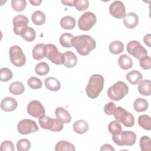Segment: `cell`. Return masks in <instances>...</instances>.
I'll list each match as a JSON object with an SVG mask.
<instances>
[{"label": "cell", "mask_w": 151, "mask_h": 151, "mask_svg": "<svg viewBox=\"0 0 151 151\" xmlns=\"http://www.w3.org/2000/svg\"><path fill=\"white\" fill-rule=\"evenodd\" d=\"M109 12L111 16L117 19L123 18L126 15L124 5L120 1H115L111 4Z\"/></svg>", "instance_id": "14"}, {"label": "cell", "mask_w": 151, "mask_h": 151, "mask_svg": "<svg viewBox=\"0 0 151 151\" xmlns=\"http://www.w3.org/2000/svg\"><path fill=\"white\" fill-rule=\"evenodd\" d=\"M27 84L32 89H39L42 87L41 80L36 77H30L27 81Z\"/></svg>", "instance_id": "41"}, {"label": "cell", "mask_w": 151, "mask_h": 151, "mask_svg": "<svg viewBox=\"0 0 151 151\" xmlns=\"http://www.w3.org/2000/svg\"><path fill=\"white\" fill-rule=\"evenodd\" d=\"M39 124L41 128L52 132H60L64 127L63 123L57 119H52L45 115L39 118Z\"/></svg>", "instance_id": "6"}, {"label": "cell", "mask_w": 151, "mask_h": 151, "mask_svg": "<svg viewBox=\"0 0 151 151\" xmlns=\"http://www.w3.org/2000/svg\"><path fill=\"white\" fill-rule=\"evenodd\" d=\"M31 147V142L27 139H21L17 143V148L18 151H27Z\"/></svg>", "instance_id": "38"}, {"label": "cell", "mask_w": 151, "mask_h": 151, "mask_svg": "<svg viewBox=\"0 0 151 151\" xmlns=\"http://www.w3.org/2000/svg\"><path fill=\"white\" fill-rule=\"evenodd\" d=\"M1 151H14L15 150L13 143L10 140H5L1 144Z\"/></svg>", "instance_id": "44"}, {"label": "cell", "mask_w": 151, "mask_h": 151, "mask_svg": "<svg viewBox=\"0 0 151 151\" xmlns=\"http://www.w3.org/2000/svg\"><path fill=\"white\" fill-rule=\"evenodd\" d=\"M44 84L48 90L53 91L59 90L61 87V84L59 80L52 77L46 78L44 80Z\"/></svg>", "instance_id": "19"}, {"label": "cell", "mask_w": 151, "mask_h": 151, "mask_svg": "<svg viewBox=\"0 0 151 151\" xmlns=\"http://www.w3.org/2000/svg\"><path fill=\"white\" fill-rule=\"evenodd\" d=\"M27 111L30 116L37 119H39L45 113L44 106L38 100L31 101L27 106Z\"/></svg>", "instance_id": "13"}, {"label": "cell", "mask_w": 151, "mask_h": 151, "mask_svg": "<svg viewBox=\"0 0 151 151\" xmlns=\"http://www.w3.org/2000/svg\"><path fill=\"white\" fill-rule=\"evenodd\" d=\"M138 91L143 96H150L151 94L150 81L149 80H141L138 86Z\"/></svg>", "instance_id": "23"}, {"label": "cell", "mask_w": 151, "mask_h": 151, "mask_svg": "<svg viewBox=\"0 0 151 151\" xmlns=\"http://www.w3.org/2000/svg\"><path fill=\"white\" fill-rule=\"evenodd\" d=\"M140 147L142 151L151 150V140L147 136H143L140 139Z\"/></svg>", "instance_id": "35"}, {"label": "cell", "mask_w": 151, "mask_h": 151, "mask_svg": "<svg viewBox=\"0 0 151 151\" xmlns=\"http://www.w3.org/2000/svg\"><path fill=\"white\" fill-rule=\"evenodd\" d=\"M73 6L78 11H83L88 8L89 2L87 0H74Z\"/></svg>", "instance_id": "40"}, {"label": "cell", "mask_w": 151, "mask_h": 151, "mask_svg": "<svg viewBox=\"0 0 151 151\" xmlns=\"http://www.w3.org/2000/svg\"><path fill=\"white\" fill-rule=\"evenodd\" d=\"M126 48L128 53L136 59L140 60L143 57L147 55L146 50L137 41L132 40L129 41L127 44Z\"/></svg>", "instance_id": "10"}, {"label": "cell", "mask_w": 151, "mask_h": 151, "mask_svg": "<svg viewBox=\"0 0 151 151\" xmlns=\"http://www.w3.org/2000/svg\"><path fill=\"white\" fill-rule=\"evenodd\" d=\"M28 18L24 15H17L12 20L13 31L16 35H22L28 28Z\"/></svg>", "instance_id": "12"}, {"label": "cell", "mask_w": 151, "mask_h": 151, "mask_svg": "<svg viewBox=\"0 0 151 151\" xmlns=\"http://www.w3.org/2000/svg\"><path fill=\"white\" fill-rule=\"evenodd\" d=\"M73 130L78 134L86 133L88 130V124L84 120H78L73 124Z\"/></svg>", "instance_id": "20"}, {"label": "cell", "mask_w": 151, "mask_h": 151, "mask_svg": "<svg viewBox=\"0 0 151 151\" xmlns=\"http://www.w3.org/2000/svg\"><path fill=\"white\" fill-rule=\"evenodd\" d=\"M74 35L69 32H65L61 35L59 41L61 46L65 48H71L72 47V40Z\"/></svg>", "instance_id": "28"}, {"label": "cell", "mask_w": 151, "mask_h": 151, "mask_svg": "<svg viewBox=\"0 0 151 151\" xmlns=\"http://www.w3.org/2000/svg\"><path fill=\"white\" fill-rule=\"evenodd\" d=\"M50 67L45 62H40L38 63L35 68V71L37 74L40 76H45L49 73Z\"/></svg>", "instance_id": "33"}, {"label": "cell", "mask_w": 151, "mask_h": 151, "mask_svg": "<svg viewBox=\"0 0 151 151\" xmlns=\"http://www.w3.org/2000/svg\"><path fill=\"white\" fill-rule=\"evenodd\" d=\"M0 80L2 82H7L12 78V73L11 70L8 68L4 67L1 68Z\"/></svg>", "instance_id": "39"}, {"label": "cell", "mask_w": 151, "mask_h": 151, "mask_svg": "<svg viewBox=\"0 0 151 151\" xmlns=\"http://www.w3.org/2000/svg\"><path fill=\"white\" fill-rule=\"evenodd\" d=\"M97 18L93 12L87 11L83 14L78 20V27L82 31H89L96 23Z\"/></svg>", "instance_id": "9"}, {"label": "cell", "mask_w": 151, "mask_h": 151, "mask_svg": "<svg viewBox=\"0 0 151 151\" xmlns=\"http://www.w3.org/2000/svg\"><path fill=\"white\" fill-rule=\"evenodd\" d=\"M114 116L116 120L121 122L126 127H130L134 124V116L121 106L116 108Z\"/></svg>", "instance_id": "7"}, {"label": "cell", "mask_w": 151, "mask_h": 151, "mask_svg": "<svg viewBox=\"0 0 151 151\" xmlns=\"http://www.w3.org/2000/svg\"><path fill=\"white\" fill-rule=\"evenodd\" d=\"M32 22L36 25H43L46 21V16L45 14L40 10L35 11L31 15Z\"/></svg>", "instance_id": "26"}, {"label": "cell", "mask_w": 151, "mask_h": 151, "mask_svg": "<svg viewBox=\"0 0 151 151\" xmlns=\"http://www.w3.org/2000/svg\"><path fill=\"white\" fill-rule=\"evenodd\" d=\"M9 58L11 63L16 67H22L26 63V57L22 50L18 45H12L10 47Z\"/></svg>", "instance_id": "8"}, {"label": "cell", "mask_w": 151, "mask_h": 151, "mask_svg": "<svg viewBox=\"0 0 151 151\" xmlns=\"http://www.w3.org/2000/svg\"><path fill=\"white\" fill-rule=\"evenodd\" d=\"M55 150L56 151H61V150L74 151L76 150V148L72 143L67 141L60 140L56 143L55 146Z\"/></svg>", "instance_id": "31"}, {"label": "cell", "mask_w": 151, "mask_h": 151, "mask_svg": "<svg viewBox=\"0 0 151 151\" xmlns=\"http://www.w3.org/2000/svg\"><path fill=\"white\" fill-rule=\"evenodd\" d=\"M63 55L64 57V61L63 64L65 67L73 68L76 66L77 63V58L73 52L68 51L65 52Z\"/></svg>", "instance_id": "18"}, {"label": "cell", "mask_w": 151, "mask_h": 151, "mask_svg": "<svg viewBox=\"0 0 151 151\" xmlns=\"http://www.w3.org/2000/svg\"><path fill=\"white\" fill-rule=\"evenodd\" d=\"M104 77L98 74H93L88 81L86 88L87 96L91 99L97 98L104 87Z\"/></svg>", "instance_id": "2"}, {"label": "cell", "mask_w": 151, "mask_h": 151, "mask_svg": "<svg viewBox=\"0 0 151 151\" xmlns=\"http://www.w3.org/2000/svg\"><path fill=\"white\" fill-rule=\"evenodd\" d=\"M55 115L56 118L63 123H68L71 120V116L69 112L61 107L55 109Z\"/></svg>", "instance_id": "17"}, {"label": "cell", "mask_w": 151, "mask_h": 151, "mask_svg": "<svg viewBox=\"0 0 151 151\" xmlns=\"http://www.w3.org/2000/svg\"><path fill=\"white\" fill-rule=\"evenodd\" d=\"M73 46L81 55H88L96 47V41L90 35H81L74 37L72 40Z\"/></svg>", "instance_id": "1"}, {"label": "cell", "mask_w": 151, "mask_h": 151, "mask_svg": "<svg viewBox=\"0 0 151 151\" xmlns=\"http://www.w3.org/2000/svg\"><path fill=\"white\" fill-rule=\"evenodd\" d=\"M116 106L113 102L106 103L104 107V111L107 115H113L115 111Z\"/></svg>", "instance_id": "43"}, {"label": "cell", "mask_w": 151, "mask_h": 151, "mask_svg": "<svg viewBox=\"0 0 151 151\" xmlns=\"http://www.w3.org/2000/svg\"><path fill=\"white\" fill-rule=\"evenodd\" d=\"M9 90L10 93L14 95H20L24 93L25 87L22 83L14 81L9 85Z\"/></svg>", "instance_id": "30"}, {"label": "cell", "mask_w": 151, "mask_h": 151, "mask_svg": "<svg viewBox=\"0 0 151 151\" xmlns=\"http://www.w3.org/2000/svg\"><path fill=\"white\" fill-rule=\"evenodd\" d=\"M29 2L34 6H39L42 2L41 0H33L29 1Z\"/></svg>", "instance_id": "48"}, {"label": "cell", "mask_w": 151, "mask_h": 151, "mask_svg": "<svg viewBox=\"0 0 151 151\" xmlns=\"http://www.w3.org/2000/svg\"><path fill=\"white\" fill-rule=\"evenodd\" d=\"M108 130L112 135H116L122 131V128L120 123L116 120L111 121L109 124Z\"/></svg>", "instance_id": "34"}, {"label": "cell", "mask_w": 151, "mask_h": 151, "mask_svg": "<svg viewBox=\"0 0 151 151\" xmlns=\"http://www.w3.org/2000/svg\"><path fill=\"white\" fill-rule=\"evenodd\" d=\"M124 25L129 29L135 28L139 23V18L136 14L133 12L127 13L123 20Z\"/></svg>", "instance_id": "16"}, {"label": "cell", "mask_w": 151, "mask_h": 151, "mask_svg": "<svg viewBox=\"0 0 151 151\" xmlns=\"http://www.w3.org/2000/svg\"><path fill=\"white\" fill-rule=\"evenodd\" d=\"M60 26L65 29H72L76 24V21L74 18L71 16L63 17L60 22Z\"/></svg>", "instance_id": "24"}, {"label": "cell", "mask_w": 151, "mask_h": 151, "mask_svg": "<svg viewBox=\"0 0 151 151\" xmlns=\"http://www.w3.org/2000/svg\"><path fill=\"white\" fill-rule=\"evenodd\" d=\"M147 101L142 98H137L133 103V107L137 112H142L146 111L148 109Z\"/></svg>", "instance_id": "27"}, {"label": "cell", "mask_w": 151, "mask_h": 151, "mask_svg": "<svg viewBox=\"0 0 151 151\" xmlns=\"http://www.w3.org/2000/svg\"><path fill=\"white\" fill-rule=\"evenodd\" d=\"M11 6L15 11L21 12L26 8L27 1L25 0H12Z\"/></svg>", "instance_id": "37"}, {"label": "cell", "mask_w": 151, "mask_h": 151, "mask_svg": "<svg viewBox=\"0 0 151 151\" xmlns=\"http://www.w3.org/2000/svg\"><path fill=\"white\" fill-rule=\"evenodd\" d=\"M143 41L145 44L148 47H151V35L150 34H147L145 35L143 37Z\"/></svg>", "instance_id": "45"}, {"label": "cell", "mask_w": 151, "mask_h": 151, "mask_svg": "<svg viewBox=\"0 0 151 151\" xmlns=\"http://www.w3.org/2000/svg\"><path fill=\"white\" fill-rule=\"evenodd\" d=\"M118 63H119V67L124 70L130 69L133 66L132 60L127 54L121 55L119 57Z\"/></svg>", "instance_id": "22"}, {"label": "cell", "mask_w": 151, "mask_h": 151, "mask_svg": "<svg viewBox=\"0 0 151 151\" xmlns=\"http://www.w3.org/2000/svg\"><path fill=\"white\" fill-rule=\"evenodd\" d=\"M139 64L144 70H149L151 68V58L149 55L143 57L139 60Z\"/></svg>", "instance_id": "42"}, {"label": "cell", "mask_w": 151, "mask_h": 151, "mask_svg": "<svg viewBox=\"0 0 151 151\" xmlns=\"http://www.w3.org/2000/svg\"><path fill=\"white\" fill-rule=\"evenodd\" d=\"M18 106L17 100L11 97L4 98L1 101V109L5 111H12L15 110Z\"/></svg>", "instance_id": "15"}, {"label": "cell", "mask_w": 151, "mask_h": 151, "mask_svg": "<svg viewBox=\"0 0 151 151\" xmlns=\"http://www.w3.org/2000/svg\"><path fill=\"white\" fill-rule=\"evenodd\" d=\"M139 125L146 130H150L151 129V120L149 116L147 114L140 115L138 117Z\"/></svg>", "instance_id": "32"}, {"label": "cell", "mask_w": 151, "mask_h": 151, "mask_svg": "<svg viewBox=\"0 0 151 151\" xmlns=\"http://www.w3.org/2000/svg\"><path fill=\"white\" fill-rule=\"evenodd\" d=\"M129 92V87L123 81H119L109 88L107 94L110 99L119 101L124 98Z\"/></svg>", "instance_id": "3"}, {"label": "cell", "mask_w": 151, "mask_h": 151, "mask_svg": "<svg viewBox=\"0 0 151 151\" xmlns=\"http://www.w3.org/2000/svg\"><path fill=\"white\" fill-rule=\"evenodd\" d=\"M45 57L51 62L57 65H61L64 63V57L63 54L61 53L52 44H48L44 48Z\"/></svg>", "instance_id": "5"}, {"label": "cell", "mask_w": 151, "mask_h": 151, "mask_svg": "<svg viewBox=\"0 0 151 151\" xmlns=\"http://www.w3.org/2000/svg\"><path fill=\"white\" fill-rule=\"evenodd\" d=\"M112 140L118 146L133 145L136 140V134L132 131H122L119 134L112 135Z\"/></svg>", "instance_id": "4"}, {"label": "cell", "mask_w": 151, "mask_h": 151, "mask_svg": "<svg viewBox=\"0 0 151 151\" xmlns=\"http://www.w3.org/2000/svg\"><path fill=\"white\" fill-rule=\"evenodd\" d=\"M143 76L141 73H140L137 70H133L129 72L126 76V80L132 84L136 85L138 84L142 80Z\"/></svg>", "instance_id": "21"}, {"label": "cell", "mask_w": 151, "mask_h": 151, "mask_svg": "<svg viewBox=\"0 0 151 151\" xmlns=\"http://www.w3.org/2000/svg\"><path fill=\"white\" fill-rule=\"evenodd\" d=\"M23 39L28 42L33 41L36 37V32L34 28L30 27H28L27 29L21 35Z\"/></svg>", "instance_id": "36"}, {"label": "cell", "mask_w": 151, "mask_h": 151, "mask_svg": "<svg viewBox=\"0 0 151 151\" xmlns=\"http://www.w3.org/2000/svg\"><path fill=\"white\" fill-rule=\"evenodd\" d=\"M45 44H38L34 46L32 51V57L36 60H40L45 57L44 54V48Z\"/></svg>", "instance_id": "25"}, {"label": "cell", "mask_w": 151, "mask_h": 151, "mask_svg": "<svg viewBox=\"0 0 151 151\" xmlns=\"http://www.w3.org/2000/svg\"><path fill=\"white\" fill-rule=\"evenodd\" d=\"M18 132L21 134H28L36 132L39 130L36 122L31 119H22L17 125Z\"/></svg>", "instance_id": "11"}, {"label": "cell", "mask_w": 151, "mask_h": 151, "mask_svg": "<svg viewBox=\"0 0 151 151\" xmlns=\"http://www.w3.org/2000/svg\"><path fill=\"white\" fill-rule=\"evenodd\" d=\"M109 48L111 54L114 55L119 54L124 50V44L120 41H114L110 42Z\"/></svg>", "instance_id": "29"}, {"label": "cell", "mask_w": 151, "mask_h": 151, "mask_svg": "<svg viewBox=\"0 0 151 151\" xmlns=\"http://www.w3.org/2000/svg\"><path fill=\"white\" fill-rule=\"evenodd\" d=\"M101 151L104 150H110V151H114V148L110 144H104L103 145L100 149Z\"/></svg>", "instance_id": "46"}, {"label": "cell", "mask_w": 151, "mask_h": 151, "mask_svg": "<svg viewBox=\"0 0 151 151\" xmlns=\"http://www.w3.org/2000/svg\"><path fill=\"white\" fill-rule=\"evenodd\" d=\"M61 3L65 5H68L70 6H73L74 0H65V1H61Z\"/></svg>", "instance_id": "47"}]
</instances>
